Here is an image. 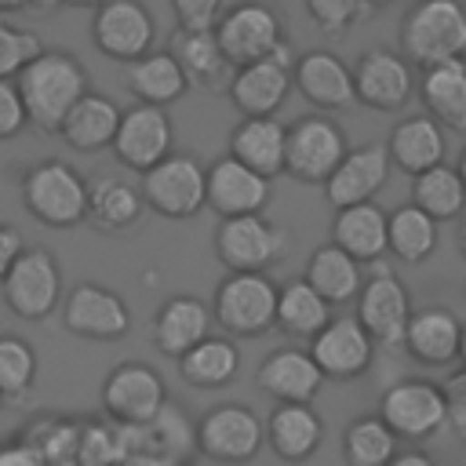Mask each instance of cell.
Masks as SVG:
<instances>
[{"instance_id":"obj_33","label":"cell","mask_w":466,"mask_h":466,"mask_svg":"<svg viewBox=\"0 0 466 466\" xmlns=\"http://www.w3.org/2000/svg\"><path fill=\"white\" fill-rule=\"evenodd\" d=\"M127 87L138 102L171 106L189 91V80H186V73H182V66L175 62L171 51H146L142 58L131 62Z\"/></svg>"},{"instance_id":"obj_13","label":"cell","mask_w":466,"mask_h":466,"mask_svg":"<svg viewBox=\"0 0 466 466\" xmlns=\"http://www.w3.org/2000/svg\"><path fill=\"white\" fill-rule=\"evenodd\" d=\"M157 22L138 0H106L95 7L91 40L113 62H135L153 47Z\"/></svg>"},{"instance_id":"obj_30","label":"cell","mask_w":466,"mask_h":466,"mask_svg":"<svg viewBox=\"0 0 466 466\" xmlns=\"http://www.w3.org/2000/svg\"><path fill=\"white\" fill-rule=\"evenodd\" d=\"M324 441V419L309 404H280L266 419V444L284 462H306Z\"/></svg>"},{"instance_id":"obj_40","label":"cell","mask_w":466,"mask_h":466,"mask_svg":"<svg viewBox=\"0 0 466 466\" xmlns=\"http://www.w3.org/2000/svg\"><path fill=\"white\" fill-rule=\"evenodd\" d=\"M397 455V433L382 422V415H360L342 433L346 466H386Z\"/></svg>"},{"instance_id":"obj_24","label":"cell","mask_w":466,"mask_h":466,"mask_svg":"<svg viewBox=\"0 0 466 466\" xmlns=\"http://www.w3.org/2000/svg\"><path fill=\"white\" fill-rule=\"evenodd\" d=\"M419 98L433 120H441L448 131L466 135V58H444L419 66Z\"/></svg>"},{"instance_id":"obj_58","label":"cell","mask_w":466,"mask_h":466,"mask_svg":"<svg viewBox=\"0 0 466 466\" xmlns=\"http://www.w3.org/2000/svg\"><path fill=\"white\" fill-rule=\"evenodd\" d=\"M455 171H459V178H462V186H466V149H462V157H459V164H455Z\"/></svg>"},{"instance_id":"obj_51","label":"cell","mask_w":466,"mask_h":466,"mask_svg":"<svg viewBox=\"0 0 466 466\" xmlns=\"http://www.w3.org/2000/svg\"><path fill=\"white\" fill-rule=\"evenodd\" d=\"M386 466H437V462H433V459H430L426 451L411 448V451H397V455H393V459H390Z\"/></svg>"},{"instance_id":"obj_42","label":"cell","mask_w":466,"mask_h":466,"mask_svg":"<svg viewBox=\"0 0 466 466\" xmlns=\"http://www.w3.org/2000/svg\"><path fill=\"white\" fill-rule=\"evenodd\" d=\"M25 441L36 444L47 466H76L80 455V422L76 419H40L29 426Z\"/></svg>"},{"instance_id":"obj_9","label":"cell","mask_w":466,"mask_h":466,"mask_svg":"<svg viewBox=\"0 0 466 466\" xmlns=\"http://www.w3.org/2000/svg\"><path fill=\"white\" fill-rule=\"evenodd\" d=\"M346 135L335 120L328 116H302L288 127V146H284V171L299 182L324 186L328 175L339 167L346 157Z\"/></svg>"},{"instance_id":"obj_44","label":"cell","mask_w":466,"mask_h":466,"mask_svg":"<svg viewBox=\"0 0 466 466\" xmlns=\"http://www.w3.org/2000/svg\"><path fill=\"white\" fill-rule=\"evenodd\" d=\"M40 51H44V44L36 33L18 29V25H4L0 29V80H15L18 69Z\"/></svg>"},{"instance_id":"obj_15","label":"cell","mask_w":466,"mask_h":466,"mask_svg":"<svg viewBox=\"0 0 466 466\" xmlns=\"http://www.w3.org/2000/svg\"><path fill=\"white\" fill-rule=\"evenodd\" d=\"M171 142H175V127H171V116L164 113V106L138 102L120 113L109 149L116 153V160L124 167L142 175L146 167H153L157 160H164L171 153Z\"/></svg>"},{"instance_id":"obj_1","label":"cell","mask_w":466,"mask_h":466,"mask_svg":"<svg viewBox=\"0 0 466 466\" xmlns=\"http://www.w3.org/2000/svg\"><path fill=\"white\" fill-rule=\"evenodd\" d=\"M15 87L22 95L25 120L44 135H58L73 102L91 91V76L73 51H40L18 69Z\"/></svg>"},{"instance_id":"obj_21","label":"cell","mask_w":466,"mask_h":466,"mask_svg":"<svg viewBox=\"0 0 466 466\" xmlns=\"http://www.w3.org/2000/svg\"><path fill=\"white\" fill-rule=\"evenodd\" d=\"M269 178L251 171L248 164H240L237 157H218L211 167H208V208L218 215V218H229V215H255V211H266L269 204Z\"/></svg>"},{"instance_id":"obj_38","label":"cell","mask_w":466,"mask_h":466,"mask_svg":"<svg viewBox=\"0 0 466 466\" xmlns=\"http://www.w3.org/2000/svg\"><path fill=\"white\" fill-rule=\"evenodd\" d=\"M411 204H419L437 222H451V218H459L466 211V186H462L459 171L441 160V164H433V167L415 175Z\"/></svg>"},{"instance_id":"obj_45","label":"cell","mask_w":466,"mask_h":466,"mask_svg":"<svg viewBox=\"0 0 466 466\" xmlns=\"http://www.w3.org/2000/svg\"><path fill=\"white\" fill-rule=\"evenodd\" d=\"M309 18L324 29V33H342L350 29L357 18H364L368 4L364 0H306Z\"/></svg>"},{"instance_id":"obj_43","label":"cell","mask_w":466,"mask_h":466,"mask_svg":"<svg viewBox=\"0 0 466 466\" xmlns=\"http://www.w3.org/2000/svg\"><path fill=\"white\" fill-rule=\"evenodd\" d=\"M124 459L116 422H80V455L76 466H116Z\"/></svg>"},{"instance_id":"obj_23","label":"cell","mask_w":466,"mask_h":466,"mask_svg":"<svg viewBox=\"0 0 466 466\" xmlns=\"http://www.w3.org/2000/svg\"><path fill=\"white\" fill-rule=\"evenodd\" d=\"M291 84L299 87V95L324 109V113H335V109H346L357 102V91H353V69L331 55V51H306L295 66H291Z\"/></svg>"},{"instance_id":"obj_50","label":"cell","mask_w":466,"mask_h":466,"mask_svg":"<svg viewBox=\"0 0 466 466\" xmlns=\"http://www.w3.org/2000/svg\"><path fill=\"white\" fill-rule=\"evenodd\" d=\"M22 248H25V244H22V233H18V226H11V222H0V280H4L7 266L15 262V255H18Z\"/></svg>"},{"instance_id":"obj_56","label":"cell","mask_w":466,"mask_h":466,"mask_svg":"<svg viewBox=\"0 0 466 466\" xmlns=\"http://www.w3.org/2000/svg\"><path fill=\"white\" fill-rule=\"evenodd\" d=\"M66 7H98V4H106V0H62Z\"/></svg>"},{"instance_id":"obj_29","label":"cell","mask_w":466,"mask_h":466,"mask_svg":"<svg viewBox=\"0 0 466 466\" xmlns=\"http://www.w3.org/2000/svg\"><path fill=\"white\" fill-rule=\"evenodd\" d=\"M288 127L277 116H244L229 135V157L248 164L251 171L273 178L284 171Z\"/></svg>"},{"instance_id":"obj_19","label":"cell","mask_w":466,"mask_h":466,"mask_svg":"<svg viewBox=\"0 0 466 466\" xmlns=\"http://www.w3.org/2000/svg\"><path fill=\"white\" fill-rule=\"evenodd\" d=\"M309 353H313L317 368L324 371V379L350 382V379H357L371 368L375 342H371V335L364 331V324L357 317H331L309 339Z\"/></svg>"},{"instance_id":"obj_53","label":"cell","mask_w":466,"mask_h":466,"mask_svg":"<svg viewBox=\"0 0 466 466\" xmlns=\"http://www.w3.org/2000/svg\"><path fill=\"white\" fill-rule=\"evenodd\" d=\"M22 7H29V0H0V11H22Z\"/></svg>"},{"instance_id":"obj_48","label":"cell","mask_w":466,"mask_h":466,"mask_svg":"<svg viewBox=\"0 0 466 466\" xmlns=\"http://www.w3.org/2000/svg\"><path fill=\"white\" fill-rule=\"evenodd\" d=\"M25 124L29 120H25V106H22V95H18L15 80H0V142L15 138Z\"/></svg>"},{"instance_id":"obj_36","label":"cell","mask_w":466,"mask_h":466,"mask_svg":"<svg viewBox=\"0 0 466 466\" xmlns=\"http://www.w3.org/2000/svg\"><path fill=\"white\" fill-rule=\"evenodd\" d=\"M240 368V350L237 342L222 339V335H204L197 346H189L182 357H178V371L189 386H200V390H215V386H226Z\"/></svg>"},{"instance_id":"obj_57","label":"cell","mask_w":466,"mask_h":466,"mask_svg":"<svg viewBox=\"0 0 466 466\" xmlns=\"http://www.w3.org/2000/svg\"><path fill=\"white\" fill-rule=\"evenodd\" d=\"M459 360L466 364V320H462V331H459Z\"/></svg>"},{"instance_id":"obj_14","label":"cell","mask_w":466,"mask_h":466,"mask_svg":"<svg viewBox=\"0 0 466 466\" xmlns=\"http://www.w3.org/2000/svg\"><path fill=\"white\" fill-rule=\"evenodd\" d=\"M62 324H66V331H73L80 339L113 342V339H124L131 331V309L113 288L84 280L66 295Z\"/></svg>"},{"instance_id":"obj_55","label":"cell","mask_w":466,"mask_h":466,"mask_svg":"<svg viewBox=\"0 0 466 466\" xmlns=\"http://www.w3.org/2000/svg\"><path fill=\"white\" fill-rule=\"evenodd\" d=\"M459 218H462V222H459V251L466 255V211H462Z\"/></svg>"},{"instance_id":"obj_22","label":"cell","mask_w":466,"mask_h":466,"mask_svg":"<svg viewBox=\"0 0 466 466\" xmlns=\"http://www.w3.org/2000/svg\"><path fill=\"white\" fill-rule=\"evenodd\" d=\"M255 382L277 404H313V397L324 386V371L317 368V360H313L309 350L288 346V350H273L258 364Z\"/></svg>"},{"instance_id":"obj_25","label":"cell","mask_w":466,"mask_h":466,"mask_svg":"<svg viewBox=\"0 0 466 466\" xmlns=\"http://www.w3.org/2000/svg\"><path fill=\"white\" fill-rule=\"evenodd\" d=\"M167 51L175 55V62L182 66V73L193 87H208V91L229 87L237 66L226 58L215 29H175Z\"/></svg>"},{"instance_id":"obj_5","label":"cell","mask_w":466,"mask_h":466,"mask_svg":"<svg viewBox=\"0 0 466 466\" xmlns=\"http://www.w3.org/2000/svg\"><path fill=\"white\" fill-rule=\"evenodd\" d=\"M0 299L22 320H47L62 299V269L47 248H22L0 280Z\"/></svg>"},{"instance_id":"obj_59","label":"cell","mask_w":466,"mask_h":466,"mask_svg":"<svg viewBox=\"0 0 466 466\" xmlns=\"http://www.w3.org/2000/svg\"><path fill=\"white\" fill-rule=\"evenodd\" d=\"M4 25H11V22H7V11H0V29H4Z\"/></svg>"},{"instance_id":"obj_28","label":"cell","mask_w":466,"mask_h":466,"mask_svg":"<svg viewBox=\"0 0 466 466\" xmlns=\"http://www.w3.org/2000/svg\"><path fill=\"white\" fill-rule=\"evenodd\" d=\"M386 211L371 200L364 204H346V208H335V218H331V244H339L342 251H350L357 262H375L390 251V240H386Z\"/></svg>"},{"instance_id":"obj_52","label":"cell","mask_w":466,"mask_h":466,"mask_svg":"<svg viewBox=\"0 0 466 466\" xmlns=\"http://www.w3.org/2000/svg\"><path fill=\"white\" fill-rule=\"evenodd\" d=\"M116 466H167V462H160V459H149V455H127V459H120Z\"/></svg>"},{"instance_id":"obj_35","label":"cell","mask_w":466,"mask_h":466,"mask_svg":"<svg viewBox=\"0 0 466 466\" xmlns=\"http://www.w3.org/2000/svg\"><path fill=\"white\" fill-rule=\"evenodd\" d=\"M306 280L331 306H346V302L357 299V291L364 284V273H360V262L350 251H342L339 244H320L306 262Z\"/></svg>"},{"instance_id":"obj_11","label":"cell","mask_w":466,"mask_h":466,"mask_svg":"<svg viewBox=\"0 0 466 466\" xmlns=\"http://www.w3.org/2000/svg\"><path fill=\"white\" fill-rule=\"evenodd\" d=\"M215 36L233 66H248V62L269 58L284 44V25L273 7H266L258 0H244V4L229 7L226 15H218Z\"/></svg>"},{"instance_id":"obj_41","label":"cell","mask_w":466,"mask_h":466,"mask_svg":"<svg viewBox=\"0 0 466 466\" xmlns=\"http://www.w3.org/2000/svg\"><path fill=\"white\" fill-rule=\"evenodd\" d=\"M36 382V350L18 335H0V393L22 400Z\"/></svg>"},{"instance_id":"obj_16","label":"cell","mask_w":466,"mask_h":466,"mask_svg":"<svg viewBox=\"0 0 466 466\" xmlns=\"http://www.w3.org/2000/svg\"><path fill=\"white\" fill-rule=\"evenodd\" d=\"M288 91H291V51H288V44H280L269 58L237 66L233 80L226 87V95L233 98V106L244 116H273L284 106Z\"/></svg>"},{"instance_id":"obj_18","label":"cell","mask_w":466,"mask_h":466,"mask_svg":"<svg viewBox=\"0 0 466 466\" xmlns=\"http://www.w3.org/2000/svg\"><path fill=\"white\" fill-rule=\"evenodd\" d=\"M353 91L357 102L379 113H397L415 95V76L404 55H393L386 47H371L353 66Z\"/></svg>"},{"instance_id":"obj_2","label":"cell","mask_w":466,"mask_h":466,"mask_svg":"<svg viewBox=\"0 0 466 466\" xmlns=\"http://www.w3.org/2000/svg\"><path fill=\"white\" fill-rule=\"evenodd\" d=\"M404 58L430 66L466 55V7L459 0H419L400 18Z\"/></svg>"},{"instance_id":"obj_31","label":"cell","mask_w":466,"mask_h":466,"mask_svg":"<svg viewBox=\"0 0 466 466\" xmlns=\"http://www.w3.org/2000/svg\"><path fill=\"white\" fill-rule=\"evenodd\" d=\"M116 124H120L116 102L106 98V95H98V91H84L73 102V109L66 113L58 135L66 138V146H73L80 153H98V149L113 146Z\"/></svg>"},{"instance_id":"obj_49","label":"cell","mask_w":466,"mask_h":466,"mask_svg":"<svg viewBox=\"0 0 466 466\" xmlns=\"http://www.w3.org/2000/svg\"><path fill=\"white\" fill-rule=\"evenodd\" d=\"M0 466H47L33 441H11L0 448Z\"/></svg>"},{"instance_id":"obj_46","label":"cell","mask_w":466,"mask_h":466,"mask_svg":"<svg viewBox=\"0 0 466 466\" xmlns=\"http://www.w3.org/2000/svg\"><path fill=\"white\" fill-rule=\"evenodd\" d=\"M441 393H444V415H448V426L466 437V364L451 368V375L441 382Z\"/></svg>"},{"instance_id":"obj_3","label":"cell","mask_w":466,"mask_h":466,"mask_svg":"<svg viewBox=\"0 0 466 466\" xmlns=\"http://www.w3.org/2000/svg\"><path fill=\"white\" fill-rule=\"evenodd\" d=\"M22 204L36 222L73 229L87 218V182L66 160H40L22 178Z\"/></svg>"},{"instance_id":"obj_10","label":"cell","mask_w":466,"mask_h":466,"mask_svg":"<svg viewBox=\"0 0 466 466\" xmlns=\"http://www.w3.org/2000/svg\"><path fill=\"white\" fill-rule=\"evenodd\" d=\"M379 415L397 433V441H426L448 426L444 393L430 379H400L386 386V393L379 397Z\"/></svg>"},{"instance_id":"obj_20","label":"cell","mask_w":466,"mask_h":466,"mask_svg":"<svg viewBox=\"0 0 466 466\" xmlns=\"http://www.w3.org/2000/svg\"><path fill=\"white\" fill-rule=\"evenodd\" d=\"M390 149L386 142H364L357 149H346V157L339 160V167L328 175L324 182V193H328V204L335 208H346V204H364L371 200L386 178H390Z\"/></svg>"},{"instance_id":"obj_34","label":"cell","mask_w":466,"mask_h":466,"mask_svg":"<svg viewBox=\"0 0 466 466\" xmlns=\"http://www.w3.org/2000/svg\"><path fill=\"white\" fill-rule=\"evenodd\" d=\"M331 320V302L306 280L295 277L277 288V328L291 339H313Z\"/></svg>"},{"instance_id":"obj_6","label":"cell","mask_w":466,"mask_h":466,"mask_svg":"<svg viewBox=\"0 0 466 466\" xmlns=\"http://www.w3.org/2000/svg\"><path fill=\"white\" fill-rule=\"evenodd\" d=\"M288 251V233L266 218V211L255 215H229L215 229V255L229 273H266L277 266Z\"/></svg>"},{"instance_id":"obj_4","label":"cell","mask_w":466,"mask_h":466,"mask_svg":"<svg viewBox=\"0 0 466 466\" xmlns=\"http://www.w3.org/2000/svg\"><path fill=\"white\" fill-rule=\"evenodd\" d=\"M142 200L160 218H193L208 208V167L189 153H167L142 171Z\"/></svg>"},{"instance_id":"obj_26","label":"cell","mask_w":466,"mask_h":466,"mask_svg":"<svg viewBox=\"0 0 466 466\" xmlns=\"http://www.w3.org/2000/svg\"><path fill=\"white\" fill-rule=\"evenodd\" d=\"M459 331L462 320L444 309V306H426L415 309L408 317V331H404V350L430 368H444L451 360H459Z\"/></svg>"},{"instance_id":"obj_7","label":"cell","mask_w":466,"mask_h":466,"mask_svg":"<svg viewBox=\"0 0 466 466\" xmlns=\"http://www.w3.org/2000/svg\"><path fill=\"white\" fill-rule=\"evenodd\" d=\"M211 317L226 331L255 339V335L277 328V284L266 273H255V269L229 273L215 288Z\"/></svg>"},{"instance_id":"obj_27","label":"cell","mask_w":466,"mask_h":466,"mask_svg":"<svg viewBox=\"0 0 466 466\" xmlns=\"http://www.w3.org/2000/svg\"><path fill=\"white\" fill-rule=\"evenodd\" d=\"M211 306L197 295H171L157 317H153V342L167 357H182L189 346H197L211 331Z\"/></svg>"},{"instance_id":"obj_54","label":"cell","mask_w":466,"mask_h":466,"mask_svg":"<svg viewBox=\"0 0 466 466\" xmlns=\"http://www.w3.org/2000/svg\"><path fill=\"white\" fill-rule=\"evenodd\" d=\"M62 0H29V7L33 11H51V7H58Z\"/></svg>"},{"instance_id":"obj_17","label":"cell","mask_w":466,"mask_h":466,"mask_svg":"<svg viewBox=\"0 0 466 466\" xmlns=\"http://www.w3.org/2000/svg\"><path fill=\"white\" fill-rule=\"evenodd\" d=\"M167 400L164 379L142 360L116 364L102 382V408L113 422H149Z\"/></svg>"},{"instance_id":"obj_60","label":"cell","mask_w":466,"mask_h":466,"mask_svg":"<svg viewBox=\"0 0 466 466\" xmlns=\"http://www.w3.org/2000/svg\"><path fill=\"white\" fill-rule=\"evenodd\" d=\"M0 408H4V393H0Z\"/></svg>"},{"instance_id":"obj_32","label":"cell","mask_w":466,"mask_h":466,"mask_svg":"<svg viewBox=\"0 0 466 466\" xmlns=\"http://www.w3.org/2000/svg\"><path fill=\"white\" fill-rule=\"evenodd\" d=\"M444 124L433 120L430 113L426 116H404L400 124H393L390 138H386V149H390V160L408 171V175H419L433 164L444 160Z\"/></svg>"},{"instance_id":"obj_47","label":"cell","mask_w":466,"mask_h":466,"mask_svg":"<svg viewBox=\"0 0 466 466\" xmlns=\"http://www.w3.org/2000/svg\"><path fill=\"white\" fill-rule=\"evenodd\" d=\"M178 29H215L222 15V0H171Z\"/></svg>"},{"instance_id":"obj_12","label":"cell","mask_w":466,"mask_h":466,"mask_svg":"<svg viewBox=\"0 0 466 466\" xmlns=\"http://www.w3.org/2000/svg\"><path fill=\"white\" fill-rule=\"evenodd\" d=\"M266 444V422L248 404H218L197 422V451L215 462H248Z\"/></svg>"},{"instance_id":"obj_61","label":"cell","mask_w":466,"mask_h":466,"mask_svg":"<svg viewBox=\"0 0 466 466\" xmlns=\"http://www.w3.org/2000/svg\"><path fill=\"white\" fill-rule=\"evenodd\" d=\"M375 4H386V0H375Z\"/></svg>"},{"instance_id":"obj_8","label":"cell","mask_w":466,"mask_h":466,"mask_svg":"<svg viewBox=\"0 0 466 466\" xmlns=\"http://www.w3.org/2000/svg\"><path fill=\"white\" fill-rule=\"evenodd\" d=\"M408 317H411V299H408L404 280L375 258L371 277L357 291V320L364 324V331L371 335L375 346L400 350L404 331H408Z\"/></svg>"},{"instance_id":"obj_39","label":"cell","mask_w":466,"mask_h":466,"mask_svg":"<svg viewBox=\"0 0 466 466\" xmlns=\"http://www.w3.org/2000/svg\"><path fill=\"white\" fill-rule=\"evenodd\" d=\"M386 240L400 262H426L437 251V218H430L419 204H400L386 218Z\"/></svg>"},{"instance_id":"obj_37","label":"cell","mask_w":466,"mask_h":466,"mask_svg":"<svg viewBox=\"0 0 466 466\" xmlns=\"http://www.w3.org/2000/svg\"><path fill=\"white\" fill-rule=\"evenodd\" d=\"M142 208H146L142 189H135L127 178H102L87 186V218L106 233H120L135 226Z\"/></svg>"}]
</instances>
